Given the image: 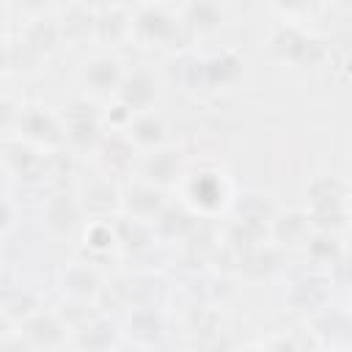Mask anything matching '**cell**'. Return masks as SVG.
I'll return each mask as SVG.
<instances>
[{
    "label": "cell",
    "mask_w": 352,
    "mask_h": 352,
    "mask_svg": "<svg viewBox=\"0 0 352 352\" xmlns=\"http://www.w3.org/2000/svg\"><path fill=\"white\" fill-rule=\"evenodd\" d=\"M85 248L94 253H110L118 248V234L113 220H91L85 228Z\"/></svg>",
    "instance_id": "obj_31"
},
{
    "label": "cell",
    "mask_w": 352,
    "mask_h": 352,
    "mask_svg": "<svg viewBox=\"0 0 352 352\" xmlns=\"http://www.w3.org/2000/svg\"><path fill=\"white\" fill-rule=\"evenodd\" d=\"M239 352H267V349H256V346H248V349H239Z\"/></svg>",
    "instance_id": "obj_34"
},
{
    "label": "cell",
    "mask_w": 352,
    "mask_h": 352,
    "mask_svg": "<svg viewBox=\"0 0 352 352\" xmlns=\"http://www.w3.org/2000/svg\"><path fill=\"white\" fill-rule=\"evenodd\" d=\"M11 132L22 143H30L41 151H63L66 148L63 118L55 116L44 104H19V116L11 126Z\"/></svg>",
    "instance_id": "obj_5"
},
{
    "label": "cell",
    "mask_w": 352,
    "mask_h": 352,
    "mask_svg": "<svg viewBox=\"0 0 352 352\" xmlns=\"http://www.w3.org/2000/svg\"><path fill=\"white\" fill-rule=\"evenodd\" d=\"M82 217V209L77 204V195L69 192H52L47 204L41 206V226L52 236H69Z\"/></svg>",
    "instance_id": "obj_18"
},
{
    "label": "cell",
    "mask_w": 352,
    "mask_h": 352,
    "mask_svg": "<svg viewBox=\"0 0 352 352\" xmlns=\"http://www.w3.org/2000/svg\"><path fill=\"white\" fill-rule=\"evenodd\" d=\"M278 250H280V248L272 245V242H264V245L253 248L250 253H245V256L239 258L242 272H245L248 278H253V280L270 278L272 272H278Z\"/></svg>",
    "instance_id": "obj_29"
},
{
    "label": "cell",
    "mask_w": 352,
    "mask_h": 352,
    "mask_svg": "<svg viewBox=\"0 0 352 352\" xmlns=\"http://www.w3.org/2000/svg\"><path fill=\"white\" fill-rule=\"evenodd\" d=\"M126 135L129 140L138 146V151H157L165 146L168 140V126H165V118L151 110V113H138L132 118V124L126 126Z\"/></svg>",
    "instance_id": "obj_24"
},
{
    "label": "cell",
    "mask_w": 352,
    "mask_h": 352,
    "mask_svg": "<svg viewBox=\"0 0 352 352\" xmlns=\"http://www.w3.org/2000/svg\"><path fill=\"white\" fill-rule=\"evenodd\" d=\"M168 204L170 201L165 198V190H160V187H154L143 179H132L121 190V214H126V217L154 223Z\"/></svg>",
    "instance_id": "obj_11"
},
{
    "label": "cell",
    "mask_w": 352,
    "mask_h": 352,
    "mask_svg": "<svg viewBox=\"0 0 352 352\" xmlns=\"http://www.w3.org/2000/svg\"><path fill=\"white\" fill-rule=\"evenodd\" d=\"M94 157L102 165L104 176H124L132 170L138 173V162H140L138 146L129 140L126 132H107Z\"/></svg>",
    "instance_id": "obj_13"
},
{
    "label": "cell",
    "mask_w": 352,
    "mask_h": 352,
    "mask_svg": "<svg viewBox=\"0 0 352 352\" xmlns=\"http://www.w3.org/2000/svg\"><path fill=\"white\" fill-rule=\"evenodd\" d=\"M124 333L138 344V346H154L165 336V319L157 308L151 305H138L126 314Z\"/></svg>",
    "instance_id": "obj_23"
},
{
    "label": "cell",
    "mask_w": 352,
    "mask_h": 352,
    "mask_svg": "<svg viewBox=\"0 0 352 352\" xmlns=\"http://www.w3.org/2000/svg\"><path fill=\"white\" fill-rule=\"evenodd\" d=\"M330 292H333V280L327 272H305L300 278H294L286 289V305L297 314H311L316 316L319 311L327 308L330 302Z\"/></svg>",
    "instance_id": "obj_8"
},
{
    "label": "cell",
    "mask_w": 352,
    "mask_h": 352,
    "mask_svg": "<svg viewBox=\"0 0 352 352\" xmlns=\"http://www.w3.org/2000/svg\"><path fill=\"white\" fill-rule=\"evenodd\" d=\"M116 352H121V349H116ZM132 352H140V349H132Z\"/></svg>",
    "instance_id": "obj_36"
},
{
    "label": "cell",
    "mask_w": 352,
    "mask_h": 352,
    "mask_svg": "<svg viewBox=\"0 0 352 352\" xmlns=\"http://www.w3.org/2000/svg\"><path fill=\"white\" fill-rule=\"evenodd\" d=\"M77 204L91 220H110V212H121V190L110 182V176H99L80 187Z\"/></svg>",
    "instance_id": "obj_17"
},
{
    "label": "cell",
    "mask_w": 352,
    "mask_h": 352,
    "mask_svg": "<svg viewBox=\"0 0 352 352\" xmlns=\"http://www.w3.org/2000/svg\"><path fill=\"white\" fill-rule=\"evenodd\" d=\"M124 63L110 52H96L82 60L80 66V85L85 88L88 99H116L121 82H124Z\"/></svg>",
    "instance_id": "obj_7"
},
{
    "label": "cell",
    "mask_w": 352,
    "mask_h": 352,
    "mask_svg": "<svg viewBox=\"0 0 352 352\" xmlns=\"http://www.w3.org/2000/svg\"><path fill=\"white\" fill-rule=\"evenodd\" d=\"M132 22H135V6H118V3L96 6L94 41L110 50L121 47L124 41L132 38Z\"/></svg>",
    "instance_id": "obj_12"
},
{
    "label": "cell",
    "mask_w": 352,
    "mask_h": 352,
    "mask_svg": "<svg viewBox=\"0 0 352 352\" xmlns=\"http://www.w3.org/2000/svg\"><path fill=\"white\" fill-rule=\"evenodd\" d=\"M63 126H66V146L80 154H96V148L104 140V118L96 110L94 99L74 96L63 107Z\"/></svg>",
    "instance_id": "obj_6"
},
{
    "label": "cell",
    "mask_w": 352,
    "mask_h": 352,
    "mask_svg": "<svg viewBox=\"0 0 352 352\" xmlns=\"http://www.w3.org/2000/svg\"><path fill=\"white\" fill-rule=\"evenodd\" d=\"M245 74V58L234 47L212 52H187L179 58V85L190 94H217L234 88Z\"/></svg>",
    "instance_id": "obj_1"
},
{
    "label": "cell",
    "mask_w": 352,
    "mask_h": 352,
    "mask_svg": "<svg viewBox=\"0 0 352 352\" xmlns=\"http://www.w3.org/2000/svg\"><path fill=\"white\" fill-rule=\"evenodd\" d=\"M308 195V214H327V212H349V190L336 173H319L305 187Z\"/></svg>",
    "instance_id": "obj_14"
},
{
    "label": "cell",
    "mask_w": 352,
    "mask_h": 352,
    "mask_svg": "<svg viewBox=\"0 0 352 352\" xmlns=\"http://www.w3.org/2000/svg\"><path fill=\"white\" fill-rule=\"evenodd\" d=\"M330 280L338 283V286H349L352 289V250H344V256L333 267V278Z\"/></svg>",
    "instance_id": "obj_32"
},
{
    "label": "cell",
    "mask_w": 352,
    "mask_h": 352,
    "mask_svg": "<svg viewBox=\"0 0 352 352\" xmlns=\"http://www.w3.org/2000/svg\"><path fill=\"white\" fill-rule=\"evenodd\" d=\"M176 11H179L187 41L220 30L226 22V8L220 3H184V6H176Z\"/></svg>",
    "instance_id": "obj_19"
},
{
    "label": "cell",
    "mask_w": 352,
    "mask_h": 352,
    "mask_svg": "<svg viewBox=\"0 0 352 352\" xmlns=\"http://www.w3.org/2000/svg\"><path fill=\"white\" fill-rule=\"evenodd\" d=\"M41 311V300H38V294L33 292V289H16L14 294H8L6 297V305H3V314H6V322H28L30 316H36Z\"/></svg>",
    "instance_id": "obj_30"
},
{
    "label": "cell",
    "mask_w": 352,
    "mask_h": 352,
    "mask_svg": "<svg viewBox=\"0 0 352 352\" xmlns=\"http://www.w3.org/2000/svg\"><path fill=\"white\" fill-rule=\"evenodd\" d=\"M182 201L198 214L212 217L223 212L231 201V184L228 176L217 165H201L182 179Z\"/></svg>",
    "instance_id": "obj_3"
},
{
    "label": "cell",
    "mask_w": 352,
    "mask_h": 352,
    "mask_svg": "<svg viewBox=\"0 0 352 352\" xmlns=\"http://www.w3.org/2000/svg\"><path fill=\"white\" fill-rule=\"evenodd\" d=\"M341 72H344L346 80H352V50L346 52V58H344V63H341Z\"/></svg>",
    "instance_id": "obj_33"
},
{
    "label": "cell",
    "mask_w": 352,
    "mask_h": 352,
    "mask_svg": "<svg viewBox=\"0 0 352 352\" xmlns=\"http://www.w3.org/2000/svg\"><path fill=\"white\" fill-rule=\"evenodd\" d=\"M19 336L33 346V349H55L66 341V324L60 322L58 314L52 311H38L28 322L19 324Z\"/></svg>",
    "instance_id": "obj_21"
},
{
    "label": "cell",
    "mask_w": 352,
    "mask_h": 352,
    "mask_svg": "<svg viewBox=\"0 0 352 352\" xmlns=\"http://www.w3.org/2000/svg\"><path fill=\"white\" fill-rule=\"evenodd\" d=\"M138 179L160 187V190H168L170 184L182 182L184 179V170H182V154L176 148H157V151H148V154H140V162H138Z\"/></svg>",
    "instance_id": "obj_15"
},
{
    "label": "cell",
    "mask_w": 352,
    "mask_h": 352,
    "mask_svg": "<svg viewBox=\"0 0 352 352\" xmlns=\"http://www.w3.org/2000/svg\"><path fill=\"white\" fill-rule=\"evenodd\" d=\"M198 228V214L184 204H168L162 214L154 220V234L157 239H187Z\"/></svg>",
    "instance_id": "obj_25"
},
{
    "label": "cell",
    "mask_w": 352,
    "mask_h": 352,
    "mask_svg": "<svg viewBox=\"0 0 352 352\" xmlns=\"http://www.w3.org/2000/svg\"><path fill=\"white\" fill-rule=\"evenodd\" d=\"M116 341H118V330L104 316L88 319L74 333V344L80 346V352H116Z\"/></svg>",
    "instance_id": "obj_27"
},
{
    "label": "cell",
    "mask_w": 352,
    "mask_h": 352,
    "mask_svg": "<svg viewBox=\"0 0 352 352\" xmlns=\"http://www.w3.org/2000/svg\"><path fill=\"white\" fill-rule=\"evenodd\" d=\"M132 38L140 47H179L187 41L179 11L162 3H143L135 6V22H132Z\"/></svg>",
    "instance_id": "obj_4"
},
{
    "label": "cell",
    "mask_w": 352,
    "mask_h": 352,
    "mask_svg": "<svg viewBox=\"0 0 352 352\" xmlns=\"http://www.w3.org/2000/svg\"><path fill=\"white\" fill-rule=\"evenodd\" d=\"M58 28L63 41H94V30H96V6H85V3H69L60 6L55 11Z\"/></svg>",
    "instance_id": "obj_22"
},
{
    "label": "cell",
    "mask_w": 352,
    "mask_h": 352,
    "mask_svg": "<svg viewBox=\"0 0 352 352\" xmlns=\"http://www.w3.org/2000/svg\"><path fill=\"white\" fill-rule=\"evenodd\" d=\"M60 41H63V36H60V28H58L55 14H44V11H38L36 16H30L28 25L22 28V33H19V44L25 47V52L30 55V60H38V58L52 55Z\"/></svg>",
    "instance_id": "obj_16"
},
{
    "label": "cell",
    "mask_w": 352,
    "mask_h": 352,
    "mask_svg": "<svg viewBox=\"0 0 352 352\" xmlns=\"http://www.w3.org/2000/svg\"><path fill=\"white\" fill-rule=\"evenodd\" d=\"M305 253L316 267H327L330 270L338 264V258L344 256V245L338 239V234H324V231H314L311 239L305 242Z\"/></svg>",
    "instance_id": "obj_28"
},
{
    "label": "cell",
    "mask_w": 352,
    "mask_h": 352,
    "mask_svg": "<svg viewBox=\"0 0 352 352\" xmlns=\"http://www.w3.org/2000/svg\"><path fill=\"white\" fill-rule=\"evenodd\" d=\"M349 223H352V198H349Z\"/></svg>",
    "instance_id": "obj_35"
},
{
    "label": "cell",
    "mask_w": 352,
    "mask_h": 352,
    "mask_svg": "<svg viewBox=\"0 0 352 352\" xmlns=\"http://www.w3.org/2000/svg\"><path fill=\"white\" fill-rule=\"evenodd\" d=\"M314 234V226H311V217H308V209H289V212H280L272 217L270 223V242L278 245V248H297L311 239Z\"/></svg>",
    "instance_id": "obj_20"
},
{
    "label": "cell",
    "mask_w": 352,
    "mask_h": 352,
    "mask_svg": "<svg viewBox=\"0 0 352 352\" xmlns=\"http://www.w3.org/2000/svg\"><path fill=\"white\" fill-rule=\"evenodd\" d=\"M116 102H121L129 113H151L160 102V80L148 66L126 69L124 82L116 94Z\"/></svg>",
    "instance_id": "obj_9"
},
{
    "label": "cell",
    "mask_w": 352,
    "mask_h": 352,
    "mask_svg": "<svg viewBox=\"0 0 352 352\" xmlns=\"http://www.w3.org/2000/svg\"><path fill=\"white\" fill-rule=\"evenodd\" d=\"M50 154L52 151H41L30 143H22L19 138H8L3 160L11 176L25 182H41V179H50Z\"/></svg>",
    "instance_id": "obj_10"
},
{
    "label": "cell",
    "mask_w": 352,
    "mask_h": 352,
    "mask_svg": "<svg viewBox=\"0 0 352 352\" xmlns=\"http://www.w3.org/2000/svg\"><path fill=\"white\" fill-rule=\"evenodd\" d=\"M58 283H60V292L77 302H88L99 292V278L85 261H72L69 267H63Z\"/></svg>",
    "instance_id": "obj_26"
},
{
    "label": "cell",
    "mask_w": 352,
    "mask_h": 352,
    "mask_svg": "<svg viewBox=\"0 0 352 352\" xmlns=\"http://www.w3.org/2000/svg\"><path fill=\"white\" fill-rule=\"evenodd\" d=\"M267 52L278 63L300 69V72H316L330 58L327 41L322 36H316L314 30H308L305 25L294 22V19H278L270 28Z\"/></svg>",
    "instance_id": "obj_2"
}]
</instances>
